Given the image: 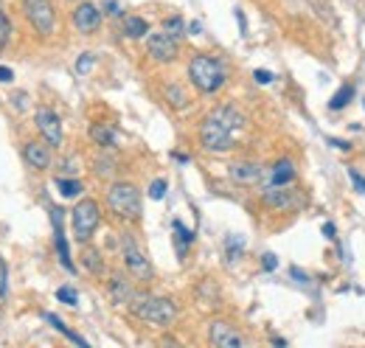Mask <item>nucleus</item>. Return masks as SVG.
<instances>
[{"label": "nucleus", "instance_id": "obj_27", "mask_svg": "<svg viewBox=\"0 0 365 348\" xmlns=\"http://www.w3.org/2000/svg\"><path fill=\"white\" fill-rule=\"evenodd\" d=\"M174 231H177V239H180V253H182V250H186V245H192V242H194V233H192V231H186V228H182V222H177V219H174Z\"/></svg>", "mask_w": 365, "mask_h": 348}, {"label": "nucleus", "instance_id": "obj_18", "mask_svg": "<svg viewBox=\"0 0 365 348\" xmlns=\"http://www.w3.org/2000/svg\"><path fill=\"white\" fill-rule=\"evenodd\" d=\"M90 140H93L96 146H104V149H110V146H115V140H118V132H115L110 124H93V126H90Z\"/></svg>", "mask_w": 365, "mask_h": 348}, {"label": "nucleus", "instance_id": "obj_19", "mask_svg": "<svg viewBox=\"0 0 365 348\" xmlns=\"http://www.w3.org/2000/svg\"><path fill=\"white\" fill-rule=\"evenodd\" d=\"M124 34L129 37V40H141V37H146L149 34V23L143 20V17H127L124 20Z\"/></svg>", "mask_w": 365, "mask_h": 348}, {"label": "nucleus", "instance_id": "obj_37", "mask_svg": "<svg viewBox=\"0 0 365 348\" xmlns=\"http://www.w3.org/2000/svg\"><path fill=\"white\" fill-rule=\"evenodd\" d=\"M329 143H331V146H337V149H343V152H345V149H351V143H348V140H334V138H331Z\"/></svg>", "mask_w": 365, "mask_h": 348}, {"label": "nucleus", "instance_id": "obj_25", "mask_svg": "<svg viewBox=\"0 0 365 348\" xmlns=\"http://www.w3.org/2000/svg\"><path fill=\"white\" fill-rule=\"evenodd\" d=\"M45 320H48V323H51V326H54L57 331H62V334H65L68 340H73V342H79V345H87V342H85V340H82L79 334H73V331H71V328H68V326H65V323H62V320H59L57 314H51V312H45Z\"/></svg>", "mask_w": 365, "mask_h": 348}, {"label": "nucleus", "instance_id": "obj_20", "mask_svg": "<svg viewBox=\"0 0 365 348\" xmlns=\"http://www.w3.org/2000/svg\"><path fill=\"white\" fill-rule=\"evenodd\" d=\"M82 264H85V270H87L90 275H101V273H104V261H101V253H99L96 247H85Z\"/></svg>", "mask_w": 365, "mask_h": 348}, {"label": "nucleus", "instance_id": "obj_8", "mask_svg": "<svg viewBox=\"0 0 365 348\" xmlns=\"http://www.w3.org/2000/svg\"><path fill=\"white\" fill-rule=\"evenodd\" d=\"M146 51H149V57H152L155 62L169 65V62L177 59L180 45H177V40L169 37L166 31H157V34H149V37H146Z\"/></svg>", "mask_w": 365, "mask_h": 348}, {"label": "nucleus", "instance_id": "obj_4", "mask_svg": "<svg viewBox=\"0 0 365 348\" xmlns=\"http://www.w3.org/2000/svg\"><path fill=\"white\" fill-rule=\"evenodd\" d=\"M107 205L124 222L141 219V191L132 183H113L107 191Z\"/></svg>", "mask_w": 365, "mask_h": 348}, {"label": "nucleus", "instance_id": "obj_2", "mask_svg": "<svg viewBox=\"0 0 365 348\" xmlns=\"http://www.w3.org/2000/svg\"><path fill=\"white\" fill-rule=\"evenodd\" d=\"M189 79L200 93H217L228 82V68L211 54H197L189 62Z\"/></svg>", "mask_w": 365, "mask_h": 348}, {"label": "nucleus", "instance_id": "obj_30", "mask_svg": "<svg viewBox=\"0 0 365 348\" xmlns=\"http://www.w3.org/2000/svg\"><path fill=\"white\" fill-rule=\"evenodd\" d=\"M149 197H152V200H163V197H166V180H155V183L149 186Z\"/></svg>", "mask_w": 365, "mask_h": 348}, {"label": "nucleus", "instance_id": "obj_32", "mask_svg": "<svg viewBox=\"0 0 365 348\" xmlns=\"http://www.w3.org/2000/svg\"><path fill=\"white\" fill-rule=\"evenodd\" d=\"M348 177H351V183H354V186H357L362 194H365V180H362L359 174H357V168H348Z\"/></svg>", "mask_w": 365, "mask_h": 348}, {"label": "nucleus", "instance_id": "obj_3", "mask_svg": "<svg viewBox=\"0 0 365 348\" xmlns=\"http://www.w3.org/2000/svg\"><path fill=\"white\" fill-rule=\"evenodd\" d=\"M129 309H132V314H138L141 320L155 323V326H171L177 317L174 300L160 298V295H149V292H135L129 300Z\"/></svg>", "mask_w": 365, "mask_h": 348}, {"label": "nucleus", "instance_id": "obj_24", "mask_svg": "<svg viewBox=\"0 0 365 348\" xmlns=\"http://www.w3.org/2000/svg\"><path fill=\"white\" fill-rule=\"evenodd\" d=\"M166 99H169L171 107H186L189 104V96H186V90H182L180 85H169L166 87Z\"/></svg>", "mask_w": 365, "mask_h": 348}, {"label": "nucleus", "instance_id": "obj_35", "mask_svg": "<svg viewBox=\"0 0 365 348\" xmlns=\"http://www.w3.org/2000/svg\"><path fill=\"white\" fill-rule=\"evenodd\" d=\"M15 79V73L9 71V68H3V65H0V82H12Z\"/></svg>", "mask_w": 365, "mask_h": 348}, {"label": "nucleus", "instance_id": "obj_14", "mask_svg": "<svg viewBox=\"0 0 365 348\" xmlns=\"http://www.w3.org/2000/svg\"><path fill=\"white\" fill-rule=\"evenodd\" d=\"M23 157L37 171H45L51 166V149H48V143H40V140H29L23 146Z\"/></svg>", "mask_w": 365, "mask_h": 348}, {"label": "nucleus", "instance_id": "obj_23", "mask_svg": "<svg viewBox=\"0 0 365 348\" xmlns=\"http://www.w3.org/2000/svg\"><path fill=\"white\" fill-rule=\"evenodd\" d=\"M163 31H166L169 37L180 40L182 34H186V20H182V17H166V20H163Z\"/></svg>", "mask_w": 365, "mask_h": 348}, {"label": "nucleus", "instance_id": "obj_12", "mask_svg": "<svg viewBox=\"0 0 365 348\" xmlns=\"http://www.w3.org/2000/svg\"><path fill=\"white\" fill-rule=\"evenodd\" d=\"M73 26H76L82 34L99 31V26H101V9L93 6V3H79V6L73 9Z\"/></svg>", "mask_w": 365, "mask_h": 348}, {"label": "nucleus", "instance_id": "obj_22", "mask_svg": "<svg viewBox=\"0 0 365 348\" xmlns=\"http://www.w3.org/2000/svg\"><path fill=\"white\" fill-rule=\"evenodd\" d=\"M351 99H354V87H351V85H343V87H340V90L331 96V101H329V110H343V107H345Z\"/></svg>", "mask_w": 365, "mask_h": 348}, {"label": "nucleus", "instance_id": "obj_28", "mask_svg": "<svg viewBox=\"0 0 365 348\" xmlns=\"http://www.w3.org/2000/svg\"><path fill=\"white\" fill-rule=\"evenodd\" d=\"M57 298H59L62 303H68V306H76V303H79V295H76L73 287H59V289H57Z\"/></svg>", "mask_w": 365, "mask_h": 348}, {"label": "nucleus", "instance_id": "obj_38", "mask_svg": "<svg viewBox=\"0 0 365 348\" xmlns=\"http://www.w3.org/2000/svg\"><path fill=\"white\" fill-rule=\"evenodd\" d=\"M323 233H326V239H334V225L326 222V225H323Z\"/></svg>", "mask_w": 365, "mask_h": 348}, {"label": "nucleus", "instance_id": "obj_6", "mask_svg": "<svg viewBox=\"0 0 365 348\" xmlns=\"http://www.w3.org/2000/svg\"><path fill=\"white\" fill-rule=\"evenodd\" d=\"M121 253H124V264H127V270L132 273V278H138V281H149V278H152V264H149V259L141 253V247L135 245V239H132L129 233L121 236Z\"/></svg>", "mask_w": 365, "mask_h": 348}, {"label": "nucleus", "instance_id": "obj_31", "mask_svg": "<svg viewBox=\"0 0 365 348\" xmlns=\"http://www.w3.org/2000/svg\"><path fill=\"white\" fill-rule=\"evenodd\" d=\"M93 62H96V57H93V54H82V59L76 62V71H79V73H87V71L93 68Z\"/></svg>", "mask_w": 365, "mask_h": 348}, {"label": "nucleus", "instance_id": "obj_17", "mask_svg": "<svg viewBox=\"0 0 365 348\" xmlns=\"http://www.w3.org/2000/svg\"><path fill=\"white\" fill-rule=\"evenodd\" d=\"M132 295H135V289L129 287V281L124 278V275H113L110 278V298H113V303H118V306H129V300H132Z\"/></svg>", "mask_w": 365, "mask_h": 348}, {"label": "nucleus", "instance_id": "obj_10", "mask_svg": "<svg viewBox=\"0 0 365 348\" xmlns=\"http://www.w3.org/2000/svg\"><path fill=\"white\" fill-rule=\"evenodd\" d=\"M208 340H211V345H217V348H242V345H245V337H242L231 323H225V320H214V323H211Z\"/></svg>", "mask_w": 365, "mask_h": 348}, {"label": "nucleus", "instance_id": "obj_29", "mask_svg": "<svg viewBox=\"0 0 365 348\" xmlns=\"http://www.w3.org/2000/svg\"><path fill=\"white\" fill-rule=\"evenodd\" d=\"M113 166H115L113 160H107V157H99V160H96V174H99V177H110V174L115 171Z\"/></svg>", "mask_w": 365, "mask_h": 348}, {"label": "nucleus", "instance_id": "obj_7", "mask_svg": "<svg viewBox=\"0 0 365 348\" xmlns=\"http://www.w3.org/2000/svg\"><path fill=\"white\" fill-rule=\"evenodd\" d=\"M23 12H26V20H29L40 34H51V31H54L57 15H54L51 0H23Z\"/></svg>", "mask_w": 365, "mask_h": 348}, {"label": "nucleus", "instance_id": "obj_33", "mask_svg": "<svg viewBox=\"0 0 365 348\" xmlns=\"http://www.w3.org/2000/svg\"><path fill=\"white\" fill-rule=\"evenodd\" d=\"M253 79H256L259 85H270V82H273V73H270V71H256Z\"/></svg>", "mask_w": 365, "mask_h": 348}, {"label": "nucleus", "instance_id": "obj_1", "mask_svg": "<svg viewBox=\"0 0 365 348\" xmlns=\"http://www.w3.org/2000/svg\"><path fill=\"white\" fill-rule=\"evenodd\" d=\"M245 126V115L236 107H217L200 124V143L208 152H231L236 146V132Z\"/></svg>", "mask_w": 365, "mask_h": 348}, {"label": "nucleus", "instance_id": "obj_26", "mask_svg": "<svg viewBox=\"0 0 365 348\" xmlns=\"http://www.w3.org/2000/svg\"><path fill=\"white\" fill-rule=\"evenodd\" d=\"M12 40V20L6 17V12H0V51H3Z\"/></svg>", "mask_w": 365, "mask_h": 348}, {"label": "nucleus", "instance_id": "obj_5", "mask_svg": "<svg viewBox=\"0 0 365 348\" xmlns=\"http://www.w3.org/2000/svg\"><path fill=\"white\" fill-rule=\"evenodd\" d=\"M101 222V211L96 200H82L73 211H71V225H73V236L76 242H90L96 228Z\"/></svg>", "mask_w": 365, "mask_h": 348}, {"label": "nucleus", "instance_id": "obj_34", "mask_svg": "<svg viewBox=\"0 0 365 348\" xmlns=\"http://www.w3.org/2000/svg\"><path fill=\"white\" fill-rule=\"evenodd\" d=\"M262 264H264V270H275V267H278V261H275V256H273V253H264Z\"/></svg>", "mask_w": 365, "mask_h": 348}, {"label": "nucleus", "instance_id": "obj_15", "mask_svg": "<svg viewBox=\"0 0 365 348\" xmlns=\"http://www.w3.org/2000/svg\"><path fill=\"white\" fill-rule=\"evenodd\" d=\"M51 219H54V231H57V250H59V261L68 273H73V261H71V250H68V242H65V233H62V211L59 208H51Z\"/></svg>", "mask_w": 365, "mask_h": 348}, {"label": "nucleus", "instance_id": "obj_11", "mask_svg": "<svg viewBox=\"0 0 365 348\" xmlns=\"http://www.w3.org/2000/svg\"><path fill=\"white\" fill-rule=\"evenodd\" d=\"M262 200H264L270 208H278V211L295 208V205L301 203L298 191H295V189H289V186H267V189H264V194H262Z\"/></svg>", "mask_w": 365, "mask_h": 348}, {"label": "nucleus", "instance_id": "obj_9", "mask_svg": "<svg viewBox=\"0 0 365 348\" xmlns=\"http://www.w3.org/2000/svg\"><path fill=\"white\" fill-rule=\"evenodd\" d=\"M34 121H37V129L43 132V138H45L48 146H59V143H62V118H59L54 110L37 107Z\"/></svg>", "mask_w": 365, "mask_h": 348}, {"label": "nucleus", "instance_id": "obj_13", "mask_svg": "<svg viewBox=\"0 0 365 348\" xmlns=\"http://www.w3.org/2000/svg\"><path fill=\"white\" fill-rule=\"evenodd\" d=\"M262 177H264V168L253 160H239L231 166V180L239 186H256Z\"/></svg>", "mask_w": 365, "mask_h": 348}, {"label": "nucleus", "instance_id": "obj_36", "mask_svg": "<svg viewBox=\"0 0 365 348\" xmlns=\"http://www.w3.org/2000/svg\"><path fill=\"white\" fill-rule=\"evenodd\" d=\"M76 163H79L76 157H71V160H65V171H68V174H76Z\"/></svg>", "mask_w": 365, "mask_h": 348}, {"label": "nucleus", "instance_id": "obj_16", "mask_svg": "<svg viewBox=\"0 0 365 348\" xmlns=\"http://www.w3.org/2000/svg\"><path fill=\"white\" fill-rule=\"evenodd\" d=\"M295 180V163L289 157L278 160L273 168H270V186H289Z\"/></svg>", "mask_w": 365, "mask_h": 348}, {"label": "nucleus", "instance_id": "obj_21", "mask_svg": "<svg viewBox=\"0 0 365 348\" xmlns=\"http://www.w3.org/2000/svg\"><path fill=\"white\" fill-rule=\"evenodd\" d=\"M57 189H59V194L62 197H79L82 191H85V186H82V180H76V177H59L57 180Z\"/></svg>", "mask_w": 365, "mask_h": 348}]
</instances>
